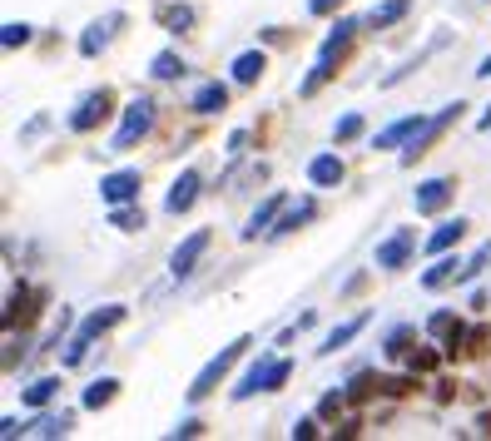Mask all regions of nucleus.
<instances>
[{"label": "nucleus", "instance_id": "obj_4", "mask_svg": "<svg viewBox=\"0 0 491 441\" xmlns=\"http://www.w3.org/2000/svg\"><path fill=\"white\" fill-rule=\"evenodd\" d=\"M208 244H214V234H208V228H194V234L184 238L179 248H174V258H169V273H174V278H179V283L189 278V273L198 268V258L208 254Z\"/></svg>", "mask_w": 491, "mask_h": 441}, {"label": "nucleus", "instance_id": "obj_43", "mask_svg": "<svg viewBox=\"0 0 491 441\" xmlns=\"http://www.w3.org/2000/svg\"><path fill=\"white\" fill-rule=\"evenodd\" d=\"M477 80H491V55L482 60V65H477Z\"/></svg>", "mask_w": 491, "mask_h": 441}, {"label": "nucleus", "instance_id": "obj_8", "mask_svg": "<svg viewBox=\"0 0 491 441\" xmlns=\"http://www.w3.org/2000/svg\"><path fill=\"white\" fill-rule=\"evenodd\" d=\"M100 198L104 204H130V198H140V169H114L100 178Z\"/></svg>", "mask_w": 491, "mask_h": 441}, {"label": "nucleus", "instance_id": "obj_20", "mask_svg": "<svg viewBox=\"0 0 491 441\" xmlns=\"http://www.w3.org/2000/svg\"><path fill=\"white\" fill-rule=\"evenodd\" d=\"M224 104H228V85H218V80H214V85H204V90L194 94L189 110H194V114H218Z\"/></svg>", "mask_w": 491, "mask_h": 441}, {"label": "nucleus", "instance_id": "obj_44", "mask_svg": "<svg viewBox=\"0 0 491 441\" xmlns=\"http://www.w3.org/2000/svg\"><path fill=\"white\" fill-rule=\"evenodd\" d=\"M482 129H491V114H482Z\"/></svg>", "mask_w": 491, "mask_h": 441}, {"label": "nucleus", "instance_id": "obj_31", "mask_svg": "<svg viewBox=\"0 0 491 441\" xmlns=\"http://www.w3.org/2000/svg\"><path fill=\"white\" fill-rule=\"evenodd\" d=\"M358 134H362V114H342V120L332 124V139L338 144H352Z\"/></svg>", "mask_w": 491, "mask_h": 441}, {"label": "nucleus", "instance_id": "obj_28", "mask_svg": "<svg viewBox=\"0 0 491 441\" xmlns=\"http://www.w3.org/2000/svg\"><path fill=\"white\" fill-rule=\"evenodd\" d=\"M372 392H382V377H378V372H358V377L348 382V402H368Z\"/></svg>", "mask_w": 491, "mask_h": 441}, {"label": "nucleus", "instance_id": "obj_23", "mask_svg": "<svg viewBox=\"0 0 491 441\" xmlns=\"http://www.w3.org/2000/svg\"><path fill=\"white\" fill-rule=\"evenodd\" d=\"M462 234H467V218H447V224L437 228L432 238H427V248H432V254H447V248H452Z\"/></svg>", "mask_w": 491, "mask_h": 441}, {"label": "nucleus", "instance_id": "obj_19", "mask_svg": "<svg viewBox=\"0 0 491 441\" xmlns=\"http://www.w3.org/2000/svg\"><path fill=\"white\" fill-rule=\"evenodd\" d=\"M264 70H268V55H264V50H248V55L234 60V80H238V85H254Z\"/></svg>", "mask_w": 491, "mask_h": 441}, {"label": "nucleus", "instance_id": "obj_16", "mask_svg": "<svg viewBox=\"0 0 491 441\" xmlns=\"http://www.w3.org/2000/svg\"><path fill=\"white\" fill-rule=\"evenodd\" d=\"M278 214H284V194H274L264 208H254V218L244 224V238H258V234H268V224H274Z\"/></svg>", "mask_w": 491, "mask_h": 441}, {"label": "nucleus", "instance_id": "obj_7", "mask_svg": "<svg viewBox=\"0 0 491 441\" xmlns=\"http://www.w3.org/2000/svg\"><path fill=\"white\" fill-rule=\"evenodd\" d=\"M110 110H114V100H110L104 90H100V94H85V100H80V110L70 114V129H75V134H90L95 124L110 120Z\"/></svg>", "mask_w": 491, "mask_h": 441}, {"label": "nucleus", "instance_id": "obj_27", "mask_svg": "<svg viewBox=\"0 0 491 441\" xmlns=\"http://www.w3.org/2000/svg\"><path fill=\"white\" fill-rule=\"evenodd\" d=\"M352 30H358V20H338V25H332V35L323 40V60H332V55H338V50H348Z\"/></svg>", "mask_w": 491, "mask_h": 441}, {"label": "nucleus", "instance_id": "obj_11", "mask_svg": "<svg viewBox=\"0 0 491 441\" xmlns=\"http://www.w3.org/2000/svg\"><path fill=\"white\" fill-rule=\"evenodd\" d=\"M120 322H124V308H120V302H110V308H100V312H90V318H85V322H80V332H75V338H85V342H95V338H100V332H110V328H120Z\"/></svg>", "mask_w": 491, "mask_h": 441}, {"label": "nucleus", "instance_id": "obj_2", "mask_svg": "<svg viewBox=\"0 0 491 441\" xmlns=\"http://www.w3.org/2000/svg\"><path fill=\"white\" fill-rule=\"evenodd\" d=\"M248 348H254V342H248V338H238V342H228V348L218 352V357H208V367L194 377V387H189V397H194V402H204V397L214 392L218 382H224V377H228V367H234V362H238V357H244Z\"/></svg>", "mask_w": 491, "mask_h": 441}, {"label": "nucleus", "instance_id": "obj_29", "mask_svg": "<svg viewBox=\"0 0 491 441\" xmlns=\"http://www.w3.org/2000/svg\"><path fill=\"white\" fill-rule=\"evenodd\" d=\"M308 218H313V198H303L298 208H288V214L278 218V228H274V234H294V228H298V224H308Z\"/></svg>", "mask_w": 491, "mask_h": 441}, {"label": "nucleus", "instance_id": "obj_1", "mask_svg": "<svg viewBox=\"0 0 491 441\" xmlns=\"http://www.w3.org/2000/svg\"><path fill=\"white\" fill-rule=\"evenodd\" d=\"M288 377H294V362H288V357H258V362L244 372V382L234 387V397H238V402H248L254 392H278Z\"/></svg>", "mask_w": 491, "mask_h": 441}, {"label": "nucleus", "instance_id": "obj_34", "mask_svg": "<svg viewBox=\"0 0 491 441\" xmlns=\"http://www.w3.org/2000/svg\"><path fill=\"white\" fill-rule=\"evenodd\" d=\"M0 45H5V50L30 45V25H25V20H10V25H5V35H0Z\"/></svg>", "mask_w": 491, "mask_h": 441}, {"label": "nucleus", "instance_id": "obj_42", "mask_svg": "<svg viewBox=\"0 0 491 441\" xmlns=\"http://www.w3.org/2000/svg\"><path fill=\"white\" fill-rule=\"evenodd\" d=\"M0 436H5V441L20 436V422H15V417H5V422H0Z\"/></svg>", "mask_w": 491, "mask_h": 441}, {"label": "nucleus", "instance_id": "obj_36", "mask_svg": "<svg viewBox=\"0 0 491 441\" xmlns=\"http://www.w3.org/2000/svg\"><path fill=\"white\" fill-rule=\"evenodd\" d=\"M388 357H412V328H397L388 338Z\"/></svg>", "mask_w": 491, "mask_h": 441}, {"label": "nucleus", "instance_id": "obj_17", "mask_svg": "<svg viewBox=\"0 0 491 441\" xmlns=\"http://www.w3.org/2000/svg\"><path fill=\"white\" fill-rule=\"evenodd\" d=\"M120 25V15H110V20H95V25L80 35V55H100L104 45H110V30Z\"/></svg>", "mask_w": 491, "mask_h": 441}, {"label": "nucleus", "instance_id": "obj_9", "mask_svg": "<svg viewBox=\"0 0 491 441\" xmlns=\"http://www.w3.org/2000/svg\"><path fill=\"white\" fill-rule=\"evenodd\" d=\"M457 184L452 178H427V184H417V214H442L447 204H452Z\"/></svg>", "mask_w": 491, "mask_h": 441}, {"label": "nucleus", "instance_id": "obj_18", "mask_svg": "<svg viewBox=\"0 0 491 441\" xmlns=\"http://www.w3.org/2000/svg\"><path fill=\"white\" fill-rule=\"evenodd\" d=\"M65 432H70L65 412H45V417H35L30 427H20V436H65Z\"/></svg>", "mask_w": 491, "mask_h": 441}, {"label": "nucleus", "instance_id": "obj_15", "mask_svg": "<svg viewBox=\"0 0 491 441\" xmlns=\"http://www.w3.org/2000/svg\"><path fill=\"white\" fill-rule=\"evenodd\" d=\"M308 178L318 188H338L342 184V159H338V154H318V159L308 164Z\"/></svg>", "mask_w": 491, "mask_h": 441}, {"label": "nucleus", "instance_id": "obj_5", "mask_svg": "<svg viewBox=\"0 0 491 441\" xmlns=\"http://www.w3.org/2000/svg\"><path fill=\"white\" fill-rule=\"evenodd\" d=\"M457 114H462V104H447V110L437 114V120H427V124H422V134H412V139H407V149H402V164H417V159H422V154H427V144H432L437 134H442L447 124L457 120Z\"/></svg>", "mask_w": 491, "mask_h": 441}, {"label": "nucleus", "instance_id": "obj_26", "mask_svg": "<svg viewBox=\"0 0 491 441\" xmlns=\"http://www.w3.org/2000/svg\"><path fill=\"white\" fill-rule=\"evenodd\" d=\"M149 75H154V80H179V75H184V60L174 55V50H159V55L149 60Z\"/></svg>", "mask_w": 491, "mask_h": 441}, {"label": "nucleus", "instance_id": "obj_39", "mask_svg": "<svg viewBox=\"0 0 491 441\" xmlns=\"http://www.w3.org/2000/svg\"><path fill=\"white\" fill-rule=\"evenodd\" d=\"M318 436V422H313V417H303V422L294 427V441H313Z\"/></svg>", "mask_w": 491, "mask_h": 441}, {"label": "nucleus", "instance_id": "obj_12", "mask_svg": "<svg viewBox=\"0 0 491 441\" xmlns=\"http://www.w3.org/2000/svg\"><path fill=\"white\" fill-rule=\"evenodd\" d=\"M422 114H407V120H397V124H388V129H382L378 134V139H372V144H378V149H397V144H407V139H412V134H422Z\"/></svg>", "mask_w": 491, "mask_h": 441}, {"label": "nucleus", "instance_id": "obj_30", "mask_svg": "<svg viewBox=\"0 0 491 441\" xmlns=\"http://www.w3.org/2000/svg\"><path fill=\"white\" fill-rule=\"evenodd\" d=\"M110 224H114V228H124V234H134V228H144V208H124V204H114Z\"/></svg>", "mask_w": 491, "mask_h": 441}, {"label": "nucleus", "instance_id": "obj_22", "mask_svg": "<svg viewBox=\"0 0 491 441\" xmlns=\"http://www.w3.org/2000/svg\"><path fill=\"white\" fill-rule=\"evenodd\" d=\"M114 392H120V382H114V377H100V382H90V387H85V397H80V402H85L90 412H100V407H110V402H114Z\"/></svg>", "mask_w": 491, "mask_h": 441}, {"label": "nucleus", "instance_id": "obj_24", "mask_svg": "<svg viewBox=\"0 0 491 441\" xmlns=\"http://www.w3.org/2000/svg\"><path fill=\"white\" fill-rule=\"evenodd\" d=\"M407 10H412V0H382V5H372V15H368V25H397V20L407 15Z\"/></svg>", "mask_w": 491, "mask_h": 441}, {"label": "nucleus", "instance_id": "obj_21", "mask_svg": "<svg viewBox=\"0 0 491 441\" xmlns=\"http://www.w3.org/2000/svg\"><path fill=\"white\" fill-rule=\"evenodd\" d=\"M362 328H368V318H352V322H342V328H332V332H328V342H323L318 352H323V357H332V352H338V348H348V342L358 338Z\"/></svg>", "mask_w": 491, "mask_h": 441}, {"label": "nucleus", "instance_id": "obj_37", "mask_svg": "<svg viewBox=\"0 0 491 441\" xmlns=\"http://www.w3.org/2000/svg\"><path fill=\"white\" fill-rule=\"evenodd\" d=\"M437 362H442V352H432V348L417 352L412 348V372H437Z\"/></svg>", "mask_w": 491, "mask_h": 441}, {"label": "nucleus", "instance_id": "obj_10", "mask_svg": "<svg viewBox=\"0 0 491 441\" xmlns=\"http://www.w3.org/2000/svg\"><path fill=\"white\" fill-rule=\"evenodd\" d=\"M194 198H198V174L184 169L179 178H174V188H169V198H164V208H169V214H189Z\"/></svg>", "mask_w": 491, "mask_h": 441}, {"label": "nucleus", "instance_id": "obj_13", "mask_svg": "<svg viewBox=\"0 0 491 441\" xmlns=\"http://www.w3.org/2000/svg\"><path fill=\"white\" fill-rule=\"evenodd\" d=\"M447 283H467V264H462V258H442V264H437V268H427L422 273V288H447Z\"/></svg>", "mask_w": 491, "mask_h": 441}, {"label": "nucleus", "instance_id": "obj_6", "mask_svg": "<svg viewBox=\"0 0 491 441\" xmlns=\"http://www.w3.org/2000/svg\"><path fill=\"white\" fill-rule=\"evenodd\" d=\"M412 248H417V234H412V228H397L392 238H382V244H378V268H388V273L407 268Z\"/></svg>", "mask_w": 491, "mask_h": 441}, {"label": "nucleus", "instance_id": "obj_40", "mask_svg": "<svg viewBox=\"0 0 491 441\" xmlns=\"http://www.w3.org/2000/svg\"><path fill=\"white\" fill-rule=\"evenodd\" d=\"M198 432H204V422H198V417H189V422L174 427V436H198Z\"/></svg>", "mask_w": 491, "mask_h": 441}, {"label": "nucleus", "instance_id": "obj_25", "mask_svg": "<svg viewBox=\"0 0 491 441\" xmlns=\"http://www.w3.org/2000/svg\"><path fill=\"white\" fill-rule=\"evenodd\" d=\"M55 392H60V377H40V382L25 387V407H50Z\"/></svg>", "mask_w": 491, "mask_h": 441}, {"label": "nucleus", "instance_id": "obj_35", "mask_svg": "<svg viewBox=\"0 0 491 441\" xmlns=\"http://www.w3.org/2000/svg\"><path fill=\"white\" fill-rule=\"evenodd\" d=\"M342 407H348V392H328L318 402V417H323V422H332V417H342Z\"/></svg>", "mask_w": 491, "mask_h": 441}, {"label": "nucleus", "instance_id": "obj_3", "mask_svg": "<svg viewBox=\"0 0 491 441\" xmlns=\"http://www.w3.org/2000/svg\"><path fill=\"white\" fill-rule=\"evenodd\" d=\"M149 124H154V104L149 100H134L130 110H124V124H120V134H114V154H124V149H134V144L149 134Z\"/></svg>", "mask_w": 491, "mask_h": 441}, {"label": "nucleus", "instance_id": "obj_38", "mask_svg": "<svg viewBox=\"0 0 491 441\" xmlns=\"http://www.w3.org/2000/svg\"><path fill=\"white\" fill-rule=\"evenodd\" d=\"M382 392H388V397H402V392H412V377H382Z\"/></svg>", "mask_w": 491, "mask_h": 441}, {"label": "nucleus", "instance_id": "obj_41", "mask_svg": "<svg viewBox=\"0 0 491 441\" xmlns=\"http://www.w3.org/2000/svg\"><path fill=\"white\" fill-rule=\"evenodd\" d=\"M338 5H342V0H308V10H313V15H332Z\"/></svg>", "mask_w": 491, "mask_h": 441}, {"label": "nucleus", "instance_id": "obj_14", "mask_svg": "<svg viewBox=\"0 0 491 441\" xmlns=\"http://www.w3.org/2000/svg\"><path fill=\"white\" fill-rule=\"evenodd\" d=\"M30 322H35V292H30V288L10 292V308H5V328H30Z\"/></svg>", "mask_w": 491, "mask_h": 441}, {"label": "nucleus", "instance_id": "obj_33", "mask_svg": "<svg viewBox=\"0 0 491 441\" xmlns=\"http://www.w3.org/2000/svg\"><path fill=\"white\" fill-rule=\"evenodd\" d=\"M328 80H332V60H323V55H318V65H313V75L303 80V94H318L323 85H328Z\"/></svg>", "mask_w": 491, "mask_h": 441}, {"label": "nucleus", "instance_id": "obj_32", "mask_svg": "<svg viewBox=\"0 0 491 441\" xmlns=\"http://www.w3.org/2000/svg\"><path fill=\"white\" fill-rule=\"evenodd\" d=\"M159 20H164L169 30H189V25H194V10H189V5H164Z\"/></svg>", "mask_w": 491, "mask_h": 441}]
</instances>
